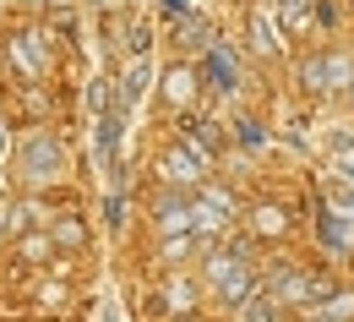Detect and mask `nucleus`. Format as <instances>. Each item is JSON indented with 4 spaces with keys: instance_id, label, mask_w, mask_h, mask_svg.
<instances>
[{
    "instance_id": "nucleus-3",
    "label": "nucleus",
    "mask_w": 354,
    "mask_h": 322,
    "mask_svg": "<svg viewBox=\"0 0 354 322\" xmlns=\"http://www.w3.org/2000/svg\"><path fill=\"white\" fill-rule=\"evenodd\" d=\"M272 295L289 301V306H300V301L316 295V284H310V278H295V274H278V278H272Z\"/></svg>"
},
{
    "instance_id": "nucleus-8",
    "label": "nucleus",
    "mask_w": 354,
    "mask_h": 322,
    "mask_svg": "<svg viewBox=\"0 0 354 322\" xmlns=\"http://www.w3.org/2000/svg\"><path fill=\"white\" fill-rule=\"evenodd\" d=\"M185 306H191V284H169V312H185Z\"/></svg>"
},
{
    "instance_id": "nucleus-10",
    "label": "nucleus",
    "mask_w": 354,
    "mask_h": 322,
    "mask_svg": "<svg viewBox=\"0 0 354 322\" xmlns=\"http://www.w3.org/2000/svg\"><path fill=\"white\" fill-rule=\"evenodd\" d=\"M272 306H278V301H251V317H245V322H272V317H278Z\"/></svg>"
},
{
    "instance_id": "nucleus-12",
    "label": "nucleus",
    "mask_w": 354,
    "mask_h": 322,
    "mask_svg": "<svg viewBox=\"0 0 354 322\" xmlns=\"http://www.w3.org/2000/svg\"><path fill=\"white\" fill-rule=\"evenodd\" d=\"M349 93H354V88H349Z\"/></svg>"
},
{
    "instance_id": "nucleus-6",
    "label": "nucleus",
    "mask_w": 354,
    "mask_h": 322,
    "mask_svg": "<svg viewBox=\"0 0 354 322\" xmlns=\"http://www.w3.org/2000/svg\"><path fill=\"white\" fill-rule=\"evenodd\" d=\"M191 88H196V82H191V71H169V98H175V104H185V98H191Z\"/></svg>"
},
{
    "instance_id": "nucleus-1",
    "label": "nucleus",
    "mask_w": 354,
    "mask_h": 322,
    "mask_svg": "<svg viewBox=\"0 0 354 322\" xmlns=\"http://www.w3.org/2000/svg\"><path fill=\"white\" fill-rule=\"evenodd\" d=\"M60 170H66V153H60L55 137H28L22 142V175H28V181H55Z\"/></svg>"
},
{
    "instance_id": "nucleus-7",
    "label": "nucleus",
    "mask_w": 354,
    "mask_h": 322,
    "mask_svg": "<svg viewBox=\"0 0 354 322\" xmlns=\"http://www.w3.org/2000/svg\"><path fill=\"white\" fill-rule=\"evenodd\" d=\"M257 230H262V235H278V230H283V213H278V208H262V213H257Z\"/></svg>"
},
{
    "instance_id": "nucleus-11",
    "label": "nucleus",
    "mask_w": 354,
    "mask_h": 322,
    "mask_svg": "<svg viewBox=\"0 0 354 322\" xmlns=\"http://www.w3.org/2000/svg\"><path fill=\"white\" fill-rule=\"evenodd\" d=\"M0 132H6V126H0Z\"/></svg>"
},
{
    "instance_id": "nucleus-2",
    "label": "nucleus",
    "mask_w": 354,
    "mask_h": 322,
    "mask_svg": "<svg viewBox=\"0 0 354 322\" xmlns=\"http://www.w3.org/2000/svg\"><path fill=\"white\" fill-rule=\"evenodd\" d=\"M207 278L223 289V301H245V289H251V278H245V262L240 257H229V251H218L213 262H207Z\"/></svg>"
},
{
    "instance_id": "nucleus-9",
    "label": "nucleus",
    "mask_w": 354,
    "mask_h": 322,
    "mask_svg": "<svg viewBox=\"0 0 354 322\" xmlns=\"http://www.w3.org/2000/svg\"><path fill=\"white\" fill-rule=\"evenodd\" d=\"M278 11H283V22H289V28H300V22H306V0H283Z\"/></svg>"
},
{
    "instance_id": "nucleus-4",
    "label": "nucleus",
    "mask_w": 354,
    "mask_h": 322,
    "mask_svg": "<svg viewBox=\"0 0 354 322\" xmlns=\"http://www.w3.org/2000/svg\"><path fill=\"white\" fill-rule=\"evenodd\" d=\"M164 175H169V181H196V164H191V153H169V159H164Z\"/></svg>"
},
{
    "instance_id": "nucleus-5",
    "label": "nucleus",
    "mask_w": 354,
    "mask_h": 322,
    "mask_svg": "<svg viewBox=\"0 0 354 322\" xmlns=\"http://www.w3.org/2000/svg\"><path fill=\"white\" fill-rule=\"evenodd\" d=\"M158 224H164V230H180V224H191V208H185V202H164V208H158Z\"/></svg>"
}]
</instances>
